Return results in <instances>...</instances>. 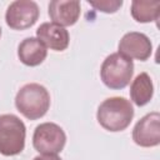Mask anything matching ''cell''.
I'll return each mask as SVG.
<instances>
[{
	"label": "cell",
	"instance_id": "obj_8",
	"mask_svg": "<svg viewBox=\"0 0 160 160\" xmlns=\"http://www.w3.org/2000/svg\"><path fill=\"white\" fill-rule=\"evenodd\" d=\"M119 52L129 59H136L140 61H145L151 56L152 44L150 39L138 31L126 32L119 41Z\"/></svg>",
	"mask_w": 160,
	"mask_h": 160
},
{
	"label": "cell",
	"instance_id": "obj_16",
	"mask_svg": "<svg viewBox=\"0 0 160 160\" xmlns=\"http://www.w3.org/2000/svg\"><path fill=\"white\" fill-rule=\"evenodd\" d=\"M0 36H1V26H0Z\"/></svg>",
	"mask_w": 160,
	"mask_h": 160
},
{
	"label": "cell",
	"instance_id": "obj_13",
	"mask_svg": "<svg viewBox=\"0 0 160 160\" xmlns=\"http://www.w3.org/2000/svg\"><path fill=\"white\" fill-rule=\"evenodd\" d=\"M131 16L138 22H151L159 19L160 1L134 0L131 2Z\"/></svg>",
	"mask_w": 160,
	"mask_h": 160
},
{
	"label": "cell",
	"instance_id": "obj_2",
	"mask_svg": "<svg viewBox=\"0 0 160 160\" xmlns=\"http://www.w3.org/2000/svg\"><path fill=\"white\" fill-rule=\"evenodd\" d=\"M16 109L29 120L42 118L50 108V94L45 86L30 82L20 88L15 96Z\"/></svg>",
	"mask_w": 160,
	"mask_h": 160
},
{
	"label": "cell",
	"instance_id": "obj_6",
	"mask_svg": "<svg viewBox=\"0 0 160 160\" xmlns=\"http://www.w3.org/2000/svg\"><path fill=\"white\" fill-rule=\"evenodd\" d=\"M39 6L32 0L12 1L6 10L5 21L14 30H25L31 28L39 19Z\"/></svg>",
	"mask_w": 160,
	"mask_h": 160
},
{
	"label": "cell",
	"instance_id": "obj_4",
	"mask_svg": "<svg viewBox=\"0 0 160 160\" xmlns=\"http://www.w3.org/2000/svg\"><path fill=\"white\" fill-rule=\"evenodd\" d=\"M26 128L22 120L14 114L0 115V154L15 156L25 148Z\"/></svg>",
	"mask_w": 160,
	"mask_h": 160
},
{
	"label": "cell",
	"instance_id": "obj_7",
	"mask_svg": "<svg viewBox=\"0 0 160 160\" xmlns=\"http://www.w3.org/2000/svg\"><path fill=\"white\" fill-rule=\"evenodd\" d=\"M132 140L141 148H152L160 144V114L158 111L144 115L135 124Z\"/></svg>",
	"mask_w": 160,
	"mask_h": 160
},
{
	"label": "cell",
	"instance_id": "obj_9",
	"mask_svg": "<svg viewBox=\"0 0 160 160\" xmlns=\"http://www.w3.org/2000/svg\"><path fill=\"white\" fill-rule=\"evenodd\" d=\"M49 16L54 24L60 26L74 25L80 16V1L52 0L49 2Z\"/></svg>",
	"mask_w": 160,
	"mask_h": 160
},
{
	"label": "cell",
	"instance_id": "obj_15",
	"mask_svg": "<svg viewBox=\"0 0 160 160\" xmlns=\"http://www.w3.org/2000/svg\"><path fill=\"white\" fill-rule=\"evenodd\" d=\"M32 160H61L58 155H39V156H35Z\"/></svg>",
	"mask_w": 160,
	"mask_h": 160
},
{
	"label": "cell",
	"instance_id": "obj_11",
	"mask_svg": "<svg viewBox=\"0 0 160 160\" xmlns=\"http://www.w3.org/2000/svg\"><path fill=\"white\" fill-rule=\"evenodd\" d=\"M18 56L26 66H38L48 56L46 46L38 38H25L18 48Z\"/></svg>",
	"mask_w": 160,
	"mask_h": 160
},
{
	"label": "cell",
	"instance_id": "obj_1",
	"mask_svg": "<svg viewBox=\"0 0 160 160\" xmlns=\"http://www.w3.org/2000/svg\"><path fill=\"white\" fill-rule=\"evenodd\" d=\"M134 118V108L126 98L112 96L105 99L98 108V122L108 131L125 130Z\"/></svg>",
	"mask_w": 160,
	"mask_h": 160
},
{
	"label": "cell",
	"instance_id": "obj_5",
	"mask_svg": "<svg viewBox=\"0 0 160 160\" xmlns=\"http://www.w3.org/2000/svg\"><path fill=\"white\" fill-rule=\"evenodd\" d=\"M65 142L66 135L55 122H42L34 130V149L42 155H58L62 151Z\"/></svg>",
	"mask_w": 160,
	"mask_h": 160
},
{
	"label": "cell",
	"instance_id": "obj_12",
	"mask_svg": "<svg viewBox=\"0 0 160 160\" xmlns=\"http://www.w3.org/2000/svg\"><path fill=\"white\" fill-rule=\"evenodd\" d=\"M154 95V85L148 72H140L130 85L131 101L138 106H144L150 102Z\"/></svg>",
	"mask_w": 160,
	"mask_h": 160
},
{
	"label": "cell",
	"instance_id": "obj_10",
	"mask_svg": "<svg viewBox=\"0 0 160 160\" xmlns=\"http://www.w3.org/2000/svg\"><path fill=\"white\" fill-rule=\"evenodd\" d=\"M36 38L51 50L64 51L69 46V31L54 22H42L36 30Z\"/></svg>",
	"mask_w": 160,
	"mask_h": 160
},
{
	"label": "cell",
	"instance_id": "obj_14",
	"mask_svg": "<svg viewBox=\"0 0 160 160\" xmlns=\"http://www.w3.org/2000/svg\"><path fill=\"white\" fill-rule=\"evenodd\" d=\"M94 9L101 11V12H106V14H112L115 11L119 10V8H121L122 5V0H89L88 1Z\"/></svg>",
	"mask_w": 160,
	"mask_h": 160
},
{
	"label": "cell",
	"instance_id": "obj_3",
	"mask_svg": "<svg viewBox=\"0 0 160 160\" xmlns=\"http://www.w3.org/2000/svg\"><path fill=\"white\" fill-rule=\"evenodd\" d=\"M134 74V62L131 59L112 52L105 58L100 68V78L105 86L112 90L124 89L130 84Z\"/></svg>",
	"mask_w": 160,
	"mask_h": 160
}]
</instances>
